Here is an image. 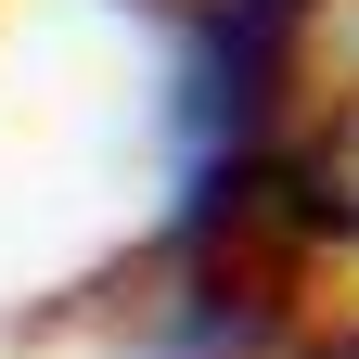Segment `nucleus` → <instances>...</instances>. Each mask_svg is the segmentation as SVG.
Listing matches in <instances>:
<instances>
[{
  "label": "nucleus",
  "mask_w": 359,
  "mask_h": 359,
  "mask_svg": "<svg viewBox=\"0 0 359 359\" xmlns=\"http://www.w3.org/2000/svg\"><path fill=\"white\" fill-rule=\"evenodd\" d=\"M180 26H193V52H205V116L244 128L269 116V77H283V39H295V0H167Z\"/></svg>",
  "instance_id": "obj_1"
},
{
  "label": "nucleus",
  "mask_w": 359,
  "mask_h": 359,
  "mask_svg": "<svg viewBox=\"0 0 359 359\" xmlns=\"http://www.w3.org/2000/svg\"><path fill=\"white\" fill-rule=\"evenodd\" d=\"M308 359H359V334H334V346H308Z\"/></svg>",
  "instance_id": "obj_2"
}]
</instances>
